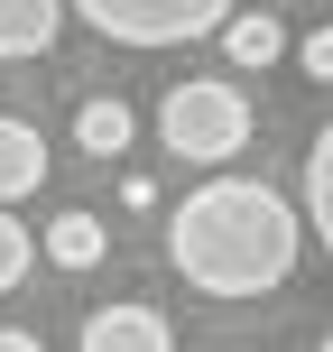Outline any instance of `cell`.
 Returning a JSON list of instances; mask_svg holds the SVG:
<instances>
[{
  "label": "cell",
  "instance_id": "obj_2",
  "mask_svg": "<svg viewBox=\"0 0 333 352\" xmlns=\"http://www.w3.org/2000/svg\"><path fill=\"white\" fill-rule=\"evenodd\" d=\"M250 140V102L241 84H222V74H185V84L158 93V148L185 167H213V158H241Z\"/></svg>",
  "mask_w": 333,
  "mask_h": 352
},
{
  "label": "cell",
  "instance_id": "obj_4",
  "mask_svg": "<svg viewBox=\"0 0 333 352\" xmlns=\"http://www.w3.org/2000/svg\"><path fill=\"white\" fill-rule=\"evenodd\" d=\"M74 352H176V334H167V316H158V306L121 297V306H93V316H84Z\"/></svg>",
  "mask_w": 333,
  "mask_h": 352
},
{
  "label": "cell",
  "instance_id": "obj_10",
  "mask_svg": "<svg viewBox=\"0 0 333 352\" xmlns=\"http://www.w3.org/2000/svg\"><path fill=\"white\" fill-rule=\"evenodd\" d=\"M306 232H315L324 260H333V121L315 130V148H306Z\"/></svg>",
  "mask_w": 333,
  "mask_h": 352
},
{
  "label": "cell",
  "instance_id": "obj_6",
  "mask_svg": "<svg viewBox=\"0 0 333 352\" xmlns=\"http://www.w3.org/2000/svg\"><path fill=\"white\" fill-rule=\"evenodd\" d=\"M65 28V0H0V65H28V56L56 47Z\"/></svg>",
  "mask_w": 333,
  "mask_h": 352
},
{
  "label": "cell",
  "instance_id": "obj_14",
  "mask_svg": "<svg viewBox=\"0 0 333 352\" xmlns=\"http://www.w3.org/2000/svg\"><path fill=\"white\" fill-rule=\"evenodd\" d=\"M315 352H333V334H324V343H315Z\"/></svg>",
  "mask_w": 333,
  "mask_h": 352
},
{
  "label": "cell",
  "instance_id": "obj_7",
  "mask_svg": "<svg viewBox=\"0 0 333 352\" xmlns=\"http://www.w3.org/2000/svg\"><path fill=\"white\" fill-rule=\"evenodd\" d=\"M130 140H139V111H130L121 93H93V102L74 111V148H84V158H130Z\"/></svg>",
  "mask_w": 333,
  "mask_h": 352
},
{
  "label": "cell",
  "instance_id": "obj_8",
  "mask_svg": "<svg viewBox=\"0 0 333 352\" xmlns=\"http://www.w3.org/2000/svg\"><path fill=\"white\" fill-rule=\"evenodd\" d=\"M37 250H47L56 269H93V260H102V250H111V232H102V213L65 204V213H56L47 232H37Z\"/></svg>",
  "mask_w": 333,
  "mask_h": 352
},
{
  "label": "cell",
  "instance_id": "obj_5",
  "mask_svg": "<svg viewBox=\"0 0 333 352\" xmlns=\"http://www.w3.org/2000/svg\"><path fill=\"white\" fill-rule=\"evenodd\" d=\"M47 186V130L19 121V111H0V204H19V195Z\"/></svg>",
  "mask_w": 333,
  "mask_h": 352
},
{
  "label": "cell",
  "instance_id": "obj_1",
  "mask_svg": "<svg viewBox=\"0 0 333 352\" xmlns=\"http://www.w3.org/2000/svg\"><path fill=\"white\" fill-rule=\"evenodd\" d=\"M297 250H306V213L287 204L278 186H260V176H213V186H194L185 204H176V223H167L176 278H185L194 297H222V306L287 287Z\"/></svg>",
  "mask_w": 333,
  "mask_h": 352
},
{
  "label": "cell",
  "instance_id": "obj_3",
  "mask_svg": "<svg viewBox=\"0 0 333 352\" xmlns=\"http://www.w3.org/2000/svg\"><path fill=\"white\" fill-rule=\"evenodd\" d=\"M74 19H84L93 37H111V47H194V37H213L241 0H65Z\"/></svg>",
  "mask_w": 333,
  "mask_h": 352
},
{
  "label": "cell",
  "instance_id": "obj_9",
  "mask_svg": "<svg viewBox=\"0 0 333 352\" xmlns=\"http://www.w3.org/2000/svg\"><path fill=\"white\" fill-rule=\"evenodd\" d=\"M222 47H231L241 74H268V65L287 56V28H278L268 10H231V19H222Z\"/></svg>",
  "mask_w": 333,
  "mask_h": 352
},
{
  "label": "cell",
  "instance_id": "obj_12",
  "mask_svg": "<svg viewBox=\"0 0 333 352\" xmlns=\"http://www.w3.org/2000/svg\"><path fill=\"white\" fill-rule=\"evenodd\" d=\"M297 65H306V84H333V19L315 37H297Z\"/></svg>",
  "mask_w": 333,
  "mask_h": 352
},
{
  "label": "cell",
  "instance_id": "obj_11",
  "mask_svg": "<svg viewBox=\"0 0 333 352\" xmlns=\"http://www.w3.org/2000/svg\"><path fill=\"white\" fill-rule=\"evenodd\" d=\"M28 260H37V232H28V223H19V213H10V204H0V297H10V287H19V278H28Z\"/></svg>",
  "mask_w": 333,
  "mask_h": 352
},
{
  "label": "cell",
  "instance_id": "obj_13",
  "mask_svg": "<svg viewBox=\"0 0 333 352\" xmlns=\"http://www.w3.org/2000/svg\"><path fill=\"white\" fill-rule=\"evenodd\" d=\"M0 352H47V343H37L28 324H0Z\"/></svg>",
  "mask_w": 333,
  "mask_h": 352
}]
</instances>
